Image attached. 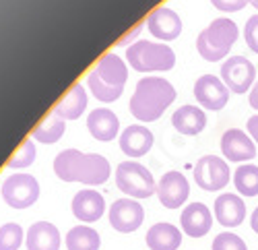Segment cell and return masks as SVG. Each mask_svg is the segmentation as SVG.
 Instances as JSON below:
<instances>
[{"label":"cell","mask_w":258,"mask_h":250,"mask_svg":"<svg viewBox=\"0 0 258 250\" xmlns=\"http://www.w3.org/2000/svg\"><path fill=\"white\" fill-rule=\"evenodd\" d=\"M213 7L223 13H238L246 5H250V0H211Z\"/></svg>","instance_id":"31"},{"label":"cell","mask_w":258,"mask_h":250,"mask_svg":"<svg viewBox=\"0 0 258 250\" xmlns=\"http://www.w3.org/2000/svg\"><path fill=\"white\" fill-rule=\"evenodd\" d=\"M145 211L135 199H118L110 207V223L122 234L137 232L143 225Z\"/></svg>","instance_id":"12"},{"label":"cell","mask_w":258,"mask_h":250,"mask_svg":"<svg viewBox=\"0 0 258 250\" xmlns=\"http://www.w3.org/2000/svg\"><path fill=\"white\" fill-rule=\"evenodd\" d=\"M126 81H128L126 60H122L114 52H107L99 58L95 69L89 73L87 85H89V91L95 95V99L110 103L122 95Z\"/></svg>","instance_id":"3"},{"label":"cell","mask_w":258,"mask_h":250,"mask_svg":"<svg viewBox=\"0 0 258 250\" xmlns=\"http://www.w3.org/2000/svg\"><path fill=\"white\" fill-rule=\"evenodd\" d=\"M171 124H174V129L178 133L195 137V135H201L205 131L207 114L197 106H182L174 112V116H171Z\"/></svg>","instance_id":"22"},{"label":"cell","mask_w":258,"mask_h":250,"mask_svg":"<svg viewBox=\"0 0 258 250\" xmlns=\"http://www.w3.org/2000/svg\"><path fill=\"white\" fill-rule=\"evenodd\" d=\"M35 161V143H31V137L21 143V147L11 155V159L7 161L9 168L13 170H23Z\"/></svg>","instance_id":"27"},{"label":"cell","mask_w":258,"mask_h":250,"mask_svg":"<svg viewBox=\"0 0 258 250\" xmlns=\"http://www.w3.org/2000/svg\"><path fill=\"white\" fill-rule=\"evenodd\" d=\"M116 186L128 199H149L157 193L153 174L139 161H122L116 168Z\"/></svg>","instance_id":"6"},{"label":"cell","mask_w":258,"mask_h":250,"mask_svg":"<svg viewBox=\"0 0 258 250\" xmlns=\"http://www.w3.org/2000/svg\"><path fill=\"white\" fill-rule=\"evenodd\" d=\"M190 184L182 172H167L157 182V197L165 209H180L188 201Z\"/></svg>","instance_id":"11"},{"label":"cell","mask_w":258,"mask_h":250,"mask_svg":"<svg viewBox=\"0 0 258 250\" xmlns=\"http://www.w3.org/2000/svg\"><path fill=\"white\" fill-rule=\"evenodd\" d=\"M250 225H252V230L258 234V207L252 211V217H250Z\"/></svg>","instance_id":"34"},{"label":"cell","mask_w":258,"mask_h":250,"mask_svg":"<svg viewBox=\"0 0 258 250\" xmlns=\"http://www.w3.org/2000/svg\"><path fill=\"white\" fill-rule=\"evenodd\" d=\"M126 62L139 73L169 71L176 65V54L167 44L153 41H135L126 48Z\"/></svg>","instance_id":"5"},{"label":"cell","mask_w":258,"mask_h":250,"mask_svg":"<svg viewBox=\"0 0 258 250\" xmlns=\"http://www.w3.org/2000/svg\"><path fill=\"white\" fill-rule=\"evenodd\" d=\"M176 89L174 85L161 77H143L135 93L131 97V114L141 122H155L163 116V112L174 103Z\"/></svg>","instance_id":"2"},{"label":"cell","mask_w":258,"mask_h":250,"mask_svg":"<svg viewBox=\"0 0 258 250\" xmlns=\"http://www.w3.org/2000/svg\"><path fill=\"white\" fill-rule=\"evenodd\" d=\"M256 69L244 56H229L221 65V81L231 93H246L250 87H254Z\"/></svg>","instance_id":"9"},{"label":"cell","mask_w":258,"mask_h":250,"mask_svg":"<svg viewBox=\"0 0 258 250\" xmlns=\"http://www.w3.org/2000/svg\"><path fill=\"white\" fill-rule=\"evenodd\" d=\"M246 129H248V133H250V137H252V141L258 145V114L256 116H250L248 118V124H246Z\"/></svg>","instance_id":"32"},{"label":"cell","mask_w":258,"mask_h":250,"mask_svg":"<svg viewBox=\"0 0 258 250\" xmlns=\"http://www.w3.org/2000/svg\"><path fill=\"white\" fill-rule=\"evenodd\" d=\"M195 97L205 110L219 112L225 108V103L229 99V89L219 77L203 75L195 83Z\"/></svg>","instance_id":"10"},{"label":"cell","mask_w":258,"mask_h":250,"mask_svg":"<svg viewBox=\"0 0 258 250\" xmlns=\"http://www.w3.org/2000/svg\"><path fill=\"white\" fill-rule=\"evenodd\" d=\"M85 110H87V91L81 83L71 85V89L54 106V112L64 120H77Z\"/></svg>","instance_id":"21"},{"label":"cell","mask_w":258,"mask_h":250,"mask_svg":"<svg viewBox=\"0 0 258 250\" xmlns=\"http://www.w3.org/2000/svg\"><path fill=\"white\" fill-rule=\"evenodd\" d=\"M238 39V25L231 19H215L197 37V50L207 62L223 60Z\"/></svg>","instance_id":"4"},{"label":"cell","mask_w":258,"mask_h":250,"mask_svg":"<svg viewBox=\"0 0 258 250\" xmlns=\"http://www.w3.org/2000/svg\"><path fill=\"white\" fill-rule=\"evenodd\" d=\"M250 106L254 110H258V83H254V87L250 91Z\"/></svg>","instance_id":"33"},{"label":"cell","mask_w":258,"mask_h":250,"mask_svg":"<svg viewBox=\"0 0 258 250\" xmlns=\"http://www.w3.org/2000/svg\"><path fill=\"white\" fill-rule=\"evenodd\" d=\"M221 151L229 161H250L256 157V143L240 129H227L221 137Z\"/></svg>","instance_id":"14"},{"label":"cell","mask_w":258,"mask_h":250,"mask_svg":"<svg viewBox=\"0 0 258 250\" xmlns=\"http://www.w3.org/2000/svg\"><path fill=\"white\" fill-rule=\"evenodd\" d=\"M233 184L240 195L244 197H256L258 195V165L244 163L233 172Z\"/></svg>","instance_id":"26"},{"label":"cell","mask_w":258,"mask_h":250,"mask_svg":"<svg viewBox=\"0 0 258 250\" xmlns=\"http://www.w3.org/2000/svg\"><path fill=\"white\" fill-rule=\"evenodd\" d=\"M73 215L83 223H93L105 213V201L97 191H81L73 199Z\"/></svg>","instance_id":"17"},{"label":"cell","mask_w":258,"mask_h":250,"mask_svg":"<svg viewBox=\"0 0 258 250\" xmlns=\"http://www.w3.org/2000/svg\"><path fill=\"white\" fill-rule=\"evenodd\" d=\"M23 238V227L19 223H5L0 227V250H19Z\"/></svg>","instance_id":"28"},{"label":"cell","mask_w":258,"mask_h":250,"mask_svg":"<svg viewBox=\"0 0 258 250\" xmlns=\"http://www.w3.org/2000/svg\"><path fill=\"white\" fill-rule=\"evenodd\" d=\"M244 39L252 52L258 54V15H252L246 21V27H244Z\"/></svg>","instance_id":"30"},{"label":"cell","mask_w":258,"mask_h":250,"mask_svg":"<svg viewBox=\"0 0 258 250\" xmlns=\"http://www.w3.org/2000/svg\"><path fill=\"white\" fill-rule=\"evenodd\" d=\"M250 5H252L256 11H258V0H250Z\"/></svg>","instance_id":"35"},{"label":"cell","mask_w":258,"mask_h":250,"mask_svg":"<svg viewBox=\"0 0 258 250\" xmlns=\"http://www.w3.org/2000/svg\"><path fill=\"white\" fill-rule=\"evenodd\" d=\"M147 29L157 39L171 41L182 33V19L176 11L159 7L147 17Z\"/></svg>","instance_id":"13"},{"label":"cell","mask_w":258,"mask_h":250,"mask_svg":"<svg viewBox=\"0 0 258 250\" xmlns=\"http://www.w3.org/2000/svg\"><path fill=\"white\" fill-rule=\"evenodd\" d=\"M67 248L69 250H99L101 240L99 234L89 225H77L67 234Z\"/></svg>","instance_id":"25"},{"label":"cell","mask_w":258,"mask_h":250,"mask_svg":"<svg viewBox=\"0 0 258 250\" xmlns=\"http://www.w3.org/2000/svg\"><path fill=\"white\" fill-rule=\"evenodd\" d=\"M229 163L217 155H205L195 165V180L207 193L223 191L229 184Z\"/></svg>","instance_id":"8"},{"label":"cell","mask_w":258,"mask_h":250,"mask_svg":"<svg viewBox=\"0 0 258 250\" xmlns=\"http://www.w3.org/2000/svg\"><path fill=\"white\" fill-rule=\"evenodd\" d=\"M153 147V133L143 124H131L120 135V149L131 159L147 155Z\"/></svg>","instance_id":"15"},{"label":"cell","mask_w":258,"mask_h":250,"mask_svg":"<svg viewBox=\"0 0 258 250\" xmlns=\"http://www.w3.org/2000/svg\"><path fill=\"white\" fill-rule=\"evenodd\" d=\"M215 217L223 227H238L246 219V205L238 195H219L215 201Z\"/></svg>","instance_id":"19"},{"label":"cell","mask_w":258,"mask_h":250,"mask_svg":"<svg viewBox=\"0 0 258 250\" xmlns=\"http://www.w3.org/2000/svg\"><path fill=\"white\" fill-rule=\"evenodd\" d=\"M25 244H27V250H58L60 232L50 221H37L27 230Z\"/></svg>","instance_id":"20"},{"label":"cell","mask_w":258,"mask_h":250,"mask_svg":"<svg viewBox=\"0 0 258 250\" xmlns=\"http://www.w3.org/2000/svg\"><path fill=\"white\" fill-rule=\"evenodd\" d=\"M54 172L64 182H83L89 186L105 184L112 174L110 161L99 153H81L79 149H64L54 159Z\"/></svg>","instance_id":"1"},{"label":"cell","mask_w":258,"mask_h":250,"mask_svg":"<svg viewBox=\"0 0 258 250\" xmlns=\"http://www.w3.org/2000/svg\"><path fill=\"white\" fill-rule=\"evenodd\" d=\"M180 225L190 238H203L211 232L213 215L205 203H190L180 215Z\"/></svg>","instance_id":"16"},{"label":"cell","mask_w":258,"mask_h":250,"mask_svg":"<svg viewBox=\"0 0 258 250\" xmlns=\"http://www.w3.org/2000/svg\"><path fill=\"white\" fill-rule=\"evenodd\" d=\"M64 131H67V120L60 118L56 112H52L46 118L39 120V124L31 133V139L37 143H44V145H52L64 135Z\"/></svg>","instance_id":"24"},{"label":"cell","mask_w":258,"mask_h":250,"mask_svg":"<svg viewBox=\"0 0 258 250\" xmlns=\"http://www.w3.org/2000/svg\"><path fill=\"white\" fill-rule=\"evenodd\" d=\"M145 240L151 250H178L182 244V232L171 223H155L147 232Z\"/></svg>","instance_id":"23"},{"label":"cell","mask_w":258,"mask_h":250,"mask_svg":"<svg viewBox=\"0 0 258 250\" xmlns=\"http://www.w3.org/2000/svg\"><path fill=\"white\" fill-rule=\"evenodd\" d=\"M87 129L93 139H97L101 143H110L120 133V120L112 110L95 108V110H91V114L87 118Z\"/></svg>","instance_id":"18"},{"label":"cell","mask_w":258,"mask_h":250,"mask_svg":"<svg viewBox=\"0 0 258 250\" xmlns=\"http://www.w3.org/2000/svg\"><path fill=\"white\" fill-rule=\"evenodd\" d=\"M0 193L13 209H27L39 199V184L31 174H15L3 182Z\"/></svg>","instance_id":"7"},{"label":"cell","mask_w":258,"mask_h":250,"mask_svg":"<svg viewBox=\"0 0 258 250\" xmlns=\"http://www.w3.org/2000/svg\"><path fill=\"white\" fill-rule=\"evenodd\" d=\"M213 250H248L246 242L240 238V236H235L231 232H221L215 236L213 240Z\"/></svg>","instance_id":"29"}]
</instances>
